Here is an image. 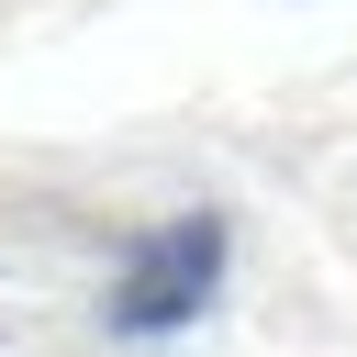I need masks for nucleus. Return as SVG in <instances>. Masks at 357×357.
Wrapping results in <instances>:
<instances>
[{
	"instance_id": "nucleus-1",
	"label": "nucleus",
	"mask_w": 357,
	"mask_h": 357,
	"mask_svg": "<svg viewBox=\"0 0 357 357\" xmlns=\"http://www.w3.org/2000/svg\"><path fill=\"white\" fill-rule=\"evenodd\" d=\"M212 279H223V212H190V223H167V234L134 257V279L112 290V324H123V335H178V324L212 301Z\"/></svg>"
}]
</instances>
